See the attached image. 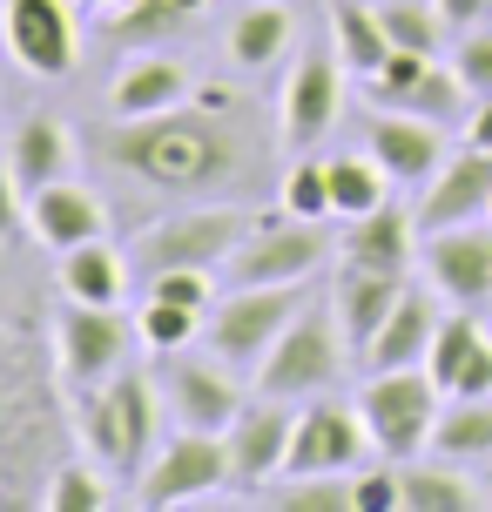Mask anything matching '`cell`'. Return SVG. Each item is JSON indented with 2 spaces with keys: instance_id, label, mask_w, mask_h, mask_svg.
I'll list each match as a JSON object with an SVG mask.
<instances>
[{
  "instance_id": "6da1fadb",
  "label": "cell",
  "mask_w": 492,
  "mask_h": 512,
  "mask_svg": "<svg viewBox=\"0 0 492 512\" xmlns=\"http://www.w3.org/2000/svg\"><path fill=\"white\" fill-rule=\"evenodd\" d=\"M243 95H209L203 108H162V115H135L102 135V162H115L122 176L169 189V196H196V189H223L243 176Z\"/></svg>"
},
{
  "instance_id": "7a4b0ae2",
  "label": "cell",
  "mask_w": 492,
  "mask_h": 512,
  "mask_svg": "<svg viewBox=\"0 0 492 512\" xmlns=\"http://www.w3.org/2000/svg\"><path fill=\"white\" fill-rule=\"evenodd\" d=\"M54 398L41 384V364L27 358V337L0 317V506L48 499L54 479Z\"/></svg>"
},
{
  "instance_id": "3957f363",
  "label": "cell",
  "mask_w": 492,
  "mask_h": 512,
  "mask_svg": "<svg viewBox=\"0 0 492 512\" xmlns=\"http://www.w3.org/2000/svg\"><path fill=\"white\" fill-rule=\"evenodd\" d=\"M81 445L108 479L135 486L149 472V452H156V391H149V378L115 371L108 384H95L88 405H81Z\"/></svg>"
},
{
  "instance_id": "277c9868",
  "label": "cell",
  "mask_w": 492,
  "mask_h": 512,
  "mask_svg": "<svg viewBox=\"0 0 492 512\" xmlns=\"http://www.w3.org/2000/svg\"><path fill=\"white\" fill-rule=\"evenodd\" d=\"M439 391L445 384L432 378V371H418V364H405V371H378V378L364 384V425H371V445H378V459L405 465L418 459L425 445H432V432H439Z\"/></svg>"
},
{
  "instance_id": "5b68a950",
  "label": "cell",
  "mask_w": 492,
  "mask_h": 512,
  "mask_svg": "<svg viewBox=\"0 0 492 512\" xmlns=\"http://www.w3.org/2000/svg\"><path fill=\"white\" fill-rule=\"evenodd\" d=\"M257 230L250 209L209 203V209H182V216H162L156 230L135 236V263L156 277V270H216L243 250V236Z\"/></svg>"
},
{
  "instance_id": "8992f818",
  "label": "cell",
  "mask_w": 492,
  "mask_h": 512,
  "mask_svg": "<svg viewBox=\"0 0 492 512\" xmlns=\"http://www.w3.org/2000/svg\"><path fill=\"white\" fill-rule=\"evenodd\" d=\"M337 364H344V324H337V310L331 317H324V310H297L284 324V337L263 351L257 391L297 405V398H317V391L337 378Z\"/></svg>"
},
{
  "instance_id": "52a82bcc",
  "label": "cell",
  "mask_w": 492,
  "mask_h": 512,
  "mask_svg": "<svg viewBox=\"0 0 492 512\" xmlns=\"http://www.w3.org/2000/svg\"><path fill=\"white\" fill-rule=\"evenodd\" d=\"M304 310V290L297 283H236V297L203 317V344L209 358L223 364H263V351L284 337V324Z\"/></svg>"
},
{
  "instance_id": "ba28073f",
  "label": "cell",
  "mask_w": 492,
  "mask_h": 512,
  "mask_svg": "<svg viewBox=\"0 0 492 512\" xmlns=\"http://www.w3.org/2000/svg\"><path fill=\"white\" fill-rule=\"evenodd\" d=\"M223 486H230V445H223V432H189L182 425L149 459V472L135 479V506L176 512V506H196V499H209V492H223Z\"/></svg>"
},
{
  "instance_id": "9c48e42d",
  "label": "cell",
  "mask_w": 492,
  "mask_h": 512,
  "mask_svg": "<svg viewBox=\"0 0 492 512\" xmlns=\"http://www.w3.org/2000/svg\"><path fill=\"white\" fill-rule=\"evenodd\" d=\"M129 317L122 304H75L61 324H54V364H61V378L75 384V391H95L102 378L122 371L129 358Z\"/></svg>"
},
{
  "instance_id": "30bf717a",
  "label": "cell",
  "mask_w": 492,
  "mask_h": 512,
  "mask_svg": "<svg viewBox=\"0 0 492 512\" xmlns=\"http://www.w3.org/2000/svg\"><path fill=\"white\" fill-rule=\"evenodd\" d=\"M290 432H297V411H284V398L243 405V418L223 432V445H230V492L257 499V492L290 465Z\"/></svg>"
},
{
  "instance_id": "8fae6325",
  "label": "cell",
  "mask_w": 492,
  "mask_h": 512,
  "mask_svg": "<svg viewBox=\"0 0 492 512\" xmlns=\"http://www.w3.org/2000/svg\"><path fill=\"white\" fill-rule=\"evenodd\" d=\"M371 445V425L364 411H344V405H324L317 398L311 411H297V432H290V479H311V472H358Z\"/></svg>"
},
{
  "instance_id": "7c38bea8",
  "label": "cell",
  "mask_w": 492,
  "mask_h": 512,
  "mask_svg": "<svg viewBox=\"0 0 492 512\" xmlns=\"http://www.w3.org/2000/svg\"><path fill=\"white\" fill-rule=\"evenodd\" d=\"M317 263H324V230L290 216V223H257L223 270L230 283H304Z\"/></svg>"
},
{
  "instance_id": "4fadbf2b",
  "label": "cell",
  "mask_w": 492,
  "mask_h": 512,
  "mask_svg": "<svg viewBox=\"0 0 492 512\" xmlns=\"http://www.w3.org/2000/svg\"><path fill=\"white\" fill-rule=\"evenodd\" d=\"M7 54L27 75L61 81L75 68V14L68 0H7Z\"/></svg>"
},
{
  "instance_id": "5bb4252c",
  "label": "cell",
  "mask_w": 492,
  "mask_h": 512,
  "mask_svg": "<svg viewBox=\"0 0 492 512\" xmlns=\"http://www.w3.org/2000/svg\"><path fill=\"white\" fill-rule=\"evenodd\" d=\"M492 216V149H459L439 162V176L425 182V203H418V223L425 236L432 230H452V223H479Z\"/></svg>"
},
{
  "instance_id": "9a60e30c",
  "label": "cell",
  "mask_w": 492,
  "mask_h": 512,
  "mask_svg": "<svg viewBox=\"0 0 492 512\" xmlns=\"http://www.w3.org/2000/svg\"><path fill=\"white\" fill-rule=\"evenodd\" d=\"M425 270H432V290L452 297V304H492V230L479 223H452V230H432L425 243Z\"/></svg>"
},
{
  "instance_id": "2e32d148",
  "label": "cell",
  "mask_w": 492,
  "mask_h": 512,
  "mask_svg": "<svg viewBox=\"0 0 492 512\" xmlns=\"http://www.w3.org/2000/svg\"><path fill=\"white\" fill-rule=\"evenodd\" d=\"M169 405L189 432H230L236 418H243V384L223 371V358H176L169 364Z\"/></svg>"
},
{
  "instance_id": "e0dca14e",
  "label": "cell",
  "mask_w": 492,
  "mask_h": 512,
  "mask_svg": "<svg viewBox=\"0 0 492 512\" xmlns=\"http://www.w3.org/2000/svg\"><path fill=\"white\" fill-rule=\"evenodd\" d=\"M344 61L337 54H304L290 68V88H284V142L290 149H317V135H331L337 108H344Z\"/></svg>"
},
{
  "instance_id": "ac0fdd59",
  "label": "cell",
  "mask_w": 492,
  "mask_h": 512,
  "mask_svg": "<svg viewBox=\"0 0 492 512\" xmlns=\"http://www.w3.org/2000/svg\"><path fill=\"white\" fill-rule=\"evenodd\" d=\"M425 371H432L452 398H492V337L479 331L472 317H439V337H432Z\"/></svg>"
},
{
  "instance_id": "d6986e66",
  "label": "cell",
  "mask_w": 492,
  "mask_h": 512,
  "mask_svg": "<svg viewBox=\"0 0 492 512\" xmlns=\"http://www.w3.org/2000/svg\"><path fill=\"white\" fill-rule=\"evenodd\" d=\"M371 155L385 162L391 182H418V189H425L445 162V135H439V122H425V115H378V122H371Z\"/></svg>"
},
{
  "instance_id": "ffe728a7",
  "label": "cell",
  "mask_w": 492,
  "mask_h": 512,
  "mask_svg": "<svg viewBox=\"0 0 492 512\" xmlns=\"http://www.w3.org/2000/svg\"><path fill=\"white\" fill-rule=\"evenodd\" d=\"M102 196H88L81 182H48V189H34L27 196V223H34V236L48 243V250H75V243H95L102 236Z\"/></svg>"
},
{
  "instance_id": "44dd1931",
  "label": "cell",
  "mask_w": 492,
  "mask_h": 512,
  "mask_svg": "<svg viewBox=\"0 0 492 512\" xmlns=\"http://www.w3.org/2000/svg\"><path fill=\"white\" fill-rule=\"evenodd\" d=\"M412 283L398 277V270H351L344 263V283H337V324H344V344L351 351H371V337L385 331V317L398 310V297H405Z\"/></svg>"
},
{
  "instance_id": "7402d4cb",
  "label": "cell",
  "mask_w": 492,
  "mask_h": 512,
  "mask_svg": "<svg viewBox=\"0 0 492 512\" xmlns=\"http://www.w3.org/2000/svg\"><path fill=\"white\" fill-rule=\"evenodd\" d=\"M412 243H418V223L412 209H391L378 203L371 216H351V230H344V263L351 270H412Z\"/></svg>"
},
{
  "instance_id": "603a6c76",
  "label": "cell",
  "mask_w": 492,
  "mask_h": 512,
  "mask_svg": "<svg viewBox=\"0 0 492 512\" xmlns=\"http://www.w3.org/2000/svg\"><path fill=\"white\" fill-rule=\"evenodd\" d=\"M432 337H439V310H432V297H425V290H405V297H398V310L385 317V331L371 337L364 364H371V371H405V364H425V358H432Z\"/></svg>"
},
{
  "instance_id": "cb8c5ba5",
  "label": "cell",
  "mask_w": 492,
  "mask_h": 512,
  "mask_svg": "<svg viewBox=\"0 0 492 512\" xmlns=\"http://www.w3.org/2000/svg\"><path fill=\"white\" fill-rule=\"evenodd\" d=\"M68 162H75V135H68V122H54V115H27V122L14 128L7 169L21 176L27 196L48 189V182H61V176H68Z\"/></svg>"
},
{
  "instance_id": "d4e9b609",
  "label": "cell",
  "mask_w": 492,
  "mask_h": 512,
  "mask_svg": "<svg viewBox=\"0 0 492 512\" xmlns=\"http://www.w3.org/2000/svg\"><path fill=\"white\" fill-rule=\"evenodd\" d=\"M61 290H68V304H122L129 263L108 250L102 236L95 243H75V250H61Z\"/></svg>"
},
{
  "instance_id": "484cf974",
  "label": "cell",
  "mask_w": 492,
  "mask_h": 512,
  "mask_svg": "<svg viewBox=\"0 0 492 512\" xmlns=\"http://www.w3.org/2000/svg\"><path fill=\"white\" fill-rule=\"evenodd\" d=\"M182 95H189V75H182L176 61L149 54V61H135L129 75L115 81L108 108H115V122H135V115H162V108H176Z\"/></svg>"
},
{
  "instance_id": "4316f807",
  "label": "cell",
  "mask_w": 492,
  "mask_h": 512,
  "mask_svg": "<svg viewBox=\"0 0 492 512\" xmlns=\"http://www.w3.org/2000/svg\"><path fill=\"white\" fill-rule=\"evenodd\" d=\"M337 61L351 68V75H378L391 54H398V41H391V27H385V14H371L364 0H337Z\"/></svg>"
},
{
  "instance_id": "83f0119b",
  "label": "cell",
  "mask_w": 492,
  "mask_h": 512,
  "mask_svg": "<svg viewBox=\"0 0 492 512\" xmlns=\"http://www.w3.org/2000/svg\"><path fill=\"white\" fill-rule=\"evenodd\" d=\"M432 452L452 465H492V398H452L439 411Z\"/></svg>"
},
{
  "instance_id": "f1b7e54d",
  "label": "cell",
  "mask_w": 492,
  "mask_h": 512,
  "mask_svg": "<svg viewBox=\"0 0 492 512\" xmlns=\"http://www.w3.org/2000/svg\"><path fill=\"white\" fill-rule=\"evenodd\" d=\"M398 492H405V512H472L479 506V486L472 479H459L452 472V459L445 465H398Z\"/></svg>"
},
{
  "instance_id": "f546056e",
  "label": "cell",
  "mask_w": 492,
  "mask_h": 512,
  "mask_svg": "<svg viewBox=\"0 0 492 512\" xmlns=\"http://www.w3.org/2000/svg\"><path fill=\"white\" fill-rule=\"evenodd\" d=\"M284 48H290V14L277 7V0H250V7L236 14V27H230L236 68H270Z\"/></svg>"
},
{
  "instance_id": "4dcf8cb0",
  "label": "cell",
  "mask_w": 492,
  "mask_h": 512,
  "mask_svg": "<svg viewBox=\"0 0 492 512\" xmlns=\"http://www.w3.org/2000/svg\"><path fill=\"white\" fill-rule=\"evenodd\" d=\"M385 162L378 155H331V203L337 216H371L385 203Z\"/></svg>"
},
{
  "instance_id": "1f68e13d",
  "label": "cell",
  "mask_w": 492,
  "mask_h": 512,
  "mask_svg": "<svg viewBox=\"0 0 492 512\" xmlns=\"http://www.w3.org/2000/svg\"><path fill=\"white\" fill-rule=\"evenodd\" d=\"M391 108H412V115H425V122L445 128V122H459V115L472 108V88L459 81V68H439V61H432V68H425V75H418Z\"/></svg>"
},
{
  "instance_id": "d6a6232c",
  "label": "cell",
  "mask_w": 492,
  "mask_h": 512,
  "mask_svg": "<svg viewBox=\"0 0 492 512\" xmlns=\"http://www.w3.org/2000/svg\"><path fill=\"white\" fill-rule=\"evenodd\" d=\"M135 331H142V344H149V351L176 358V351H189V344L203 337V310L169 304V297H149V304H142V317H135Z\"/></svg>"
},
{
  "instance_id": "836d02e7",
  "label": "cell",
  "mask_w": 492,
  "mask_h": 512,
  "mask_svg": "<svg viewBox=\"0 0 492 512\" xmlns=\"http://www.w3.org/2000/svg\"><path fill=\"white\" fill-rule=\"evenodd\" d=\"M263 506L270 512H358V499H351V472H311L290 492H270Z\"/></svg>"
},
{
  "instance_id": "e575fe53",
  "label": "cell",
  "mask_w": 492,
  "mask_h": 512,
  "mask_svg": "<svg viewBox=\"0 0 492 512\" xmlns=\"http://www.w3.org/2000/svg\"><path fill=\"white\" fill-rule=\"evenodd\" d=\"M284 216H304V223L337 216V203H331V162H290V176H284Z\"/></svg>"
},
{
  "instance_id": "d590c367",
  "label": "cell",
  "mask_w": 492,
  "mask_h": 512,
  "mask_svg": "<svg viewBox=\"0 0 492 512\" xmlns=\"http://www.w3.org/2000/svg\"><path fill=\"white\" fill-rule=\"evenodd\" d=\"M196 7L189 0H129V7H115V34L122 41H162V34H176Z\"/></svg>"
},
{
  "instance_id": "8d00e7d4",
  "label": "cell",
  "mask_w": 492,
  "mask_h": 512,
  "mask_svg": "<svg viewBox=\"0 0 492 512\" xmlns=\"http://www.w3.org/2000/svg\"><path fill=\"white\" fill-rule=\"evenodd\" d=\"M48 506H54V512H108L102 465H54V479H48Z\"/></svg>"
},
{
  "instance_id": "74e56055",
  "label": "cell",
  "mask_w": 492,
  "mask_h": 512,
  "mask_svg": "<svg viewBox=\"0 0 492 512\" xmlns=\"http://www.w3.org/2000/svg\"><path fill=\"white\" fill-rule=\"evenodd\" d=\"M385 27H391V41H398V48L439 54V27H445V14H439V7H418V0H391V7H385Z\"/></svg>"
},
{
  "instance_id": "f35d334b",
  "label": "cell",
  "mask_w": 492,
  "mask_h": 512,
  "mask_svg": "<svg viewBox=\"0 0 492 512\" xmlns=\"http://www.w3.org/2000/svg\"><path fill=\"white\" fill-rule=\"evenodd\" d=\"M452 68H459V81L472 88V102H492V34H472V41H459Z\"/></svg>"
},
{
  "instance_id": "ab89813d",
  "label": "cell",
  "mask_w": 492,
  "mask_h": 512,
  "mask_svg": "<svg viewBox=\"0 0 492 512\" xmlns=\"http://www.w3.org/2000/svg\"><path fill=\"white\" fill-rule=\"evenodd\" d=\"M149 297H169V304H189V310H216L209 304V270H156V283H149Z\"/></svg>"
},
{
  "instance_id": "60d3db41",
  "label": "cell",
  "mask_w": 492,
  "mask_h": 512,
  "mask_svg": "<svg viewBox=\"0 0 492 512\" xmlns=\"http://www.w3.org/2000/svg\"><path fill=\"white\" fill-rule=\"evenodd\" d=\"M425 68H432V54H418V48H398V54L385 61V68L371 75V88H378L385 102H398V95H405V88H412V81L425 75Z\"/></svg>"
},
{
  "instance_id": "b9f144b4",
  "label": "cell",
  "mask_w": 492,
  "mask_h": 512,
  "mask_svg": "<svg viewBox=\"0 0 492 512\" xmlns=\"http://www.w3.org/2000/svg\"><path fill=\"white\" fill-rule=\"evenodd\" d=\"M351 499H358V512H391V506H405L398 472H351Z\"/></svg>"
},
{
  "instance_id": "7bdbcfd3",
  "label": "cell",
  "mask_w": 492,
  "mask_h": 512,
  "mask_svg": "<svg viewBox=\"0 0 492 512\" xmlns=\"http://www.w3.org/2000/svg\"><path fill=\"white\" fill-rule=\"evenodd\" d=\"M21 176H14V169H0V236H14L21 230Z\"/></svg>"
},
{
  "instance_id": "ee69618b",
  "label": "cell",
  "mask_w": 492,
  "mask_h": 512,
  "mask_svg": "<svg viewBox=\"0 0 492 512\" xmlns=\"http://www.w3.org/2000/svg\"><path fill=\"white\" fill-rule=\"evenodd\" d=\"M486 7H492V0H439V14H445L452 27H472L479 14H486Z\"/></svg>"
},
{
  "instance_id": "f6af8a7d",
  "label": "cell",
  "mask_w": 492,
  "mask_h": 512,
  "mask_svg": "<svg viewBox=\"0 0 492 512\" xmlns=\"http://www.w3.org/2000/svg\"><path fill=\"white\" fill-rule=\"evenodd\" d=\"M466 142H472V149H492V102H479V108H472Z\"/></svg>"
},
{
  "instance_id": "bcb514c9",
  "label": "cell",
  "mask_w": 492,
  "mask_h": 512,
  "mask_svg": "<svg viewBox=\"0 0 492 512\" xmlns=\"http://www.w3.org/2000/svg\"><path fill=\"white\" fill-rule=\"evenodd\" d=\"M88 7H108V14H115V7H129V0H88Z\"/></svg>"
},
{
  "instance_id": "7dc6e473",
  "label": "cell",
  "mask_w": 492,
  "mask_h": 512,
  "mask_svg": "<svg viewBox=\"0 0 492 512\" xmlns=\"http://www.w3.org/2000/svg\"><path fill=\"white\" fill-rule=\"evenodd\" d=\"M486 486H492V465H486Z\"/></svg>"
},
{
  "instance_id": "c3c4849f",
  "label": "cell",
  "mask_w": 492,
  "mask_h": 512,
  "mask_svg": "<svg viewBox=\"0 0 492 512\" xmlns=\"http://www.w3.org/2000/svg\"><path fill=\"white\" fill-rule=\"evenodd\" d=\"M189 7H203V0H189Z\"/></svg>"
}]
</instances>
